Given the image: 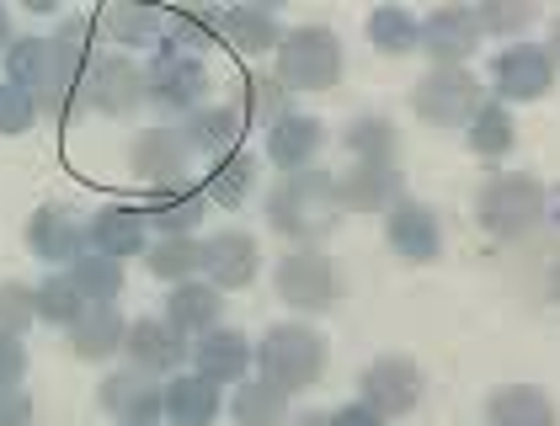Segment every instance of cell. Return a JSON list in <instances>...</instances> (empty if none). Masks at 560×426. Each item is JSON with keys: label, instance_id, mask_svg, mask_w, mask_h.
<instances>
[{"label": "cell", "instance_id": "9a60e30c", "mask_svg": "<svg viewBox=\"0 0 560 426\" xmlns=\"http://www.w3.org/2000/svg\"><path fill=\"white\" fill-rule=\"evenodd\" d=\"M385 246L400 256V261H411V267L438 261V256H443L438 209H432V203H417V198H400V203L385 213Z\"/></svg>", "mask_w": 560, "mask_h": 426}, {"label": "cell", "instance_id": "f546056e", "mask_svg": "<svg viewBox=\"0 0 560 426\" xmlns=\"http://www.w3.org/2000/svg\"><path fill=\"white\" fill-rule=\"evenodd\" d=\"M465 144H470V155H480V161H502V155H513V144H517L513 107H502V102H480V107L470 113V123H465Z\"/></svg>", "mask_w": 560, "mask_h": 426}, {"label": "cell", "instance_id": "5bb4252c", "mask_svg": "<svg viewBox=\"0 0 560 426\" xmlns=\"http://www.w3.org/2000/svg\"><path fill=\"white\" fill-rule=\"evenodd\" d=\"M161 394H166V383L155 379V374H144V368H113L107 379L96 383L102 411H107L118 426L161 422Z\"/></svg>", "mask_w": 560, "mask_h": 426}, {"label": "cell", "instance_id": "83f0119b", "mask_svg": "<svg viewBox=\"0 0 560 426\" xmlns=\"http://www.w3.org/2000/svg\"><path fill=\"white\" fill-rule=\"evenodd\" d=\"M203 213H209V198H203V187H161V192H150V203H144V224L155 229V235H192L198 224H203Z\"/></svg>", "mask_w": 560, "mask_h": 426}, {"label": "cell", "instance_id": "603a6c76", "mask_svg": "<svg viewBox=\"0 0 560 426\" xmlns=\"http://www.w3.org/2000/svg\"><path fill=\"white\" fill-rule=\"evenodd\" d=\"M224 315V298H219V288H209L203 277H192V283H176L172 294H166V309H161V320L172 326V331H182V336H203V331H214V326H224L219 320Z\"/></svg>", "mask_w": 560, "mask_h": 426}, {"label": "cell", "instance_id": "7402d4cb", "mask_svg": "<svg viewBox=\"0 0 560 426\" xmlns=\"http://www.w3.org/2000/svg\"><path fill=\"white\" fill-rule=\"evenodd\" d=\"M320 144H326V123L310 118V113H289V118H278V123L267 128V161L283 170V176L315 166Z\"/></svg>", "mask_w": 560, "mask_h": 426}, {"label": "cell", "instance_id": "7dc6e473", "mask_svg": "<svg viewBox=\"0 0 560 426\" xmlns=\"http://www.w3.org/2000/svg\"><path fill=\"white\" fill-rule=\"evenodd\" d=\"M283 426H331V422H326V411H300V416H289Z\"/></svg>", "mask_w": 560, "mask_h": 426}, {"label": "cell", "instance_id": "74e56055", "mask_svg": "<svg viewBox=\"0 0 560 426\" xmlns=\"http://www.w3.org/2000/svg\"><path fill=\"white\" fill-rule=\"evenodd\" d=\"M33 298H38V320H44V326H65V331H70V326L81 320V309H86V298L70 283V272L44 277V283L33 288Z\"/></svg>", "mask_w": 560, "mask_h": 426}, {"label": "cell", "instance_id": "4fadbf2b", "mask_svg": "<svg viewBox=\"0 0 560 426\" xmlns=\"http://www.w3.org/2000/svg\"><path fill=\"white\" fill-rule=\"evenodd\" d=\"M417 48L432 59V70L470 64L475 48H480V27H475L470 5H438V11H428V22H417Z\"/></svg>", "mask_w": 560, "mask_h": 426}, {"label": "cell", "instance_id": "484cf974", "mask_svg": "<svg viewBox=\"0 0 560 426\" xmlns=\"http://www.w3.org/2000/svg\"><path fill=\"white\" fill-rule=\"evenodd\" d=\"M219 38L241 54H272L283 43V22L272 5H230L219 11Z\"/></svg>", "mask_w": 560, "mask_h": 426}, {"label": "cell", "instance_id": "1f68e13d", "mask_svg": "<svg viewBox=\"0 0 560 426\" xmlns=\"http://www.w3.org/2000/svg\"><path fill=\"white\" fill-rule=\"evenodd\" d=\"M230 416H235V426H283L289 422V394L278 383H267L261 374L241 379L235 400H230Z\"/></svg>", "mask_w": 560, "mask_h": 426}, {"label": "cell", "instance_id": "4316f807", "mask_svg": "<svg viewBox=\"0 0 560 426\" xmlns=\"http://www.w3.org/2000/svg\"><path fill=\"white\" fill-rule=\"evenodd\" d=\"M219 383L198 379V374H172L166 394H161V416L172 426H214L219 416Z\"/></svg>", "mask_w": 560, "mask_h": 426}, {"label": "cell", "instance_id": "f35d334b", "mask_svg": "<svg viewBox=\"0 0 560 426\" xmlns=\"http://www.w3.org/2000/svg\"><path fill=\"white\" fill-rule=\"evenodd\" d=\"M214 38H219L214 11H166V43L161 48H176V54L198 59V48H214Z\"/></svg>", "mask_w": 560, "mask_h": 426}, {"label": "cell", "instance_id": "f1b7e54d", "mask_svg": "<svg viewBox=\"0 0 560 426\" xmlns=\"http://www.w3.org/2000/svg\"><path fill=\"white\" fill-rule=\"evenodd\" d=\"M102 33H107V43H118V54L150 48V43L166 38V11L133 5V0H113V5L102 11Z\"/></svg>", "mask_w": 560, "mask_h": 426}, {"label": "cell", "instance_id": "b9f144b4", "mask_svg": "<svg viewBox=\"0 0 560 426\" xmlns=\"http://www.w3.org/2000/svg\"><path fill=\"white\" fill-rule=\"evenodd\" d=\"M33 123H38V102H33L22 85L0 81V133L16 139V133H27Z\"/></svg>", "mask_w": 560, "mask_h": 426}, {"label": "cell", "instance_id": "ba28073f", "mask_svg": "<svg viewBox=\"0 0 560 426\" xmlns=\"http://www.w3.org/2000/svg\"><path fill=\"white\" fill-rule=\"evenodd\" d=\"M422 368L411 363V357H400V352H385V357H374L369 368H363V379H358V405H369L380 422H400V416H411L417 405H422Z\"/></svg>", "mask_w": 560, "mask_h": 426}, {"label": "cell", "instance_id": "60d3db41", "mask_svg": "<svg viewBox=\"0 0 560 426\" xmlns=\"http://www.w3.org/2000/svg\"><path fill=\"white\" fill-rule=\"evenodd\" d=\"M33 320H38V298H33V288L16 283V277H5V283H0V336H27Z\"/></svg>", "mask_w": 560, "mask_h": 426}, {"label": "cell", "instance_id": "3957f363", "mask_svg": "<svg viewBox=\"0 0 560 426\" xmlns=\"http://www.w3.org/2000/svg\"><path fill=\"white\" fill-rule=\"evenodd\" d=\"M257 368L267 383H278L283 394L315 389L326 374V336L304 320H278L267 326V336L257 341Z\"/></svg>", "mask_w": 560, "mask_h": 426}, {"label": "cell", "instance_id": "ac0fdd59", "mask_svg": "<svg viewBox=\"0 0 560 426\" xmlns=\"http://www.w3.org/2000/svg\"><path fill=\"white\" fill-rule=\"evenodd\" d=\"M192 374L209 383H241L252 374V363H257V346L246 331H235V326H214V331H203V336L192 341Z\"/></svg>", "mask_w": 560, "mask_h": 426}, {"label": "cell", "instance_id": "d6a6232c", "mask_svg": "<svg viewBox=\"0 0 560 426\" xmlns=\"http://www.w3.org/2000/svg\"><path fill=\"white\" fill-rule=\"evenodd\" d=\"M252 192H257V155H246V150L214 161V176L203 181V198H214L219 209H241V203H252Z\"/></svg>", "mask_w": 560, "mask_h": 426}, {"label": "cell", "instance_id": "7c38bea8", "mask_svg": "<svg viewBox=\"0 0 560 426\" xmlns=\"http://www.w3.org/2000/svg\"><path fill=\"white\" fill-rule=\"evenodd\" d=\"M261 272V246L257 235H246V229H214L209 240H203V283L219 288V294H235V288H252Z\"/></svg>", "mask_w": 560, "mask_h": 426}, {"label": "cell", "instance_id": "4dcf8cb0", "mask_svg": "<svg viewBox=\"0 0 560 426\" xmlns=\"http://www.w3.org/2000/svg\"><path fill=\"white\" fill-rule=\"evenodd\" d=\"M144 267L161 277V283H192L198 272H203V246L192 240V235H155L150 246H144Z\"/></svg>", "mask_w": 560, "mask_h": 426}, {"label": "cell", "instance_id": "d590c367", "mask_svg": "<svg viewBox=\"0 0 560 426\" xmlns=\"http://www.w3.org/2000/svg\"><path fill=\"white\" fill-rule=\"evenodd\" d=\"M342 150L352 161H395V155H400V133H395L389 118L363 113V118H352V123L342 128Z\"/></svg>", "mask_w": 560, "mask_h": 426}, {"label": "cell", "instance_id": "c3c4849f", "mask_svg": "<svg viewBox=\"0 0 560 426\" xmlns=\"http://www.w3.org/2000/svg\"><path fill=\"white\" fill-rule=\"evenodd\" d=\"M5 48H11V11L0 5V54H5Z\"/></svg>", "mask_w": 560, "mask_h": 426}, {"label": "cell", "instance_id": "e575fe53", "mask_svg": "<svg viewBox=\"0 0 560 426\" xmlns=\"http://www.w3.org/2000/svg\"><path fill=\"white\" fill-rule=\"evenodd\" d=\"M65 272H70V283L81 288L86 304H113V298L124 294V261H113V256L81 251Z\"/></svg>", "mask_w": 560, "mask_h": 426}, {"label": "cell", "instance_id": "cb8c5ba5", "mask_svg": "<svg viewBox=\"0 0 560 426\" xmlns=\"http://www.w3.org/2000/svg\"><path fill=\"white\" fill-rule=\"evenodd\" d=\"M124 331H129V320L118 315V304H86L81 320L70 326V352L81 363H107L124 352Z\"/></svg>", "mask_w": 560, "mask_h": 426}, {"label": "cell", "instance_id": "6da1fadb", "mask_svg": "<svg viewBox=\"0 0 560 426\" xmlns=\"http://www.w3.org/2000/svg\"><path fill=\"white\" fill-rule=\"evenodd\" d=\"M267 224L289 240V246H320L337 224H342V203H337V181L331 170L304 166L272 181V192L261 198Z\"/></svg>", "mask_w": 560, "mask_h": 426}, {"label": "cell", "instance_id": "52a82bcc", "mask_svg": "<svg viewBox=\"0 0 560 426\" xmlns=\"http://www.w3.org/2000/svg\"><path fill=\"white\" fill-rule=\"evenodd\" d=\"M81 107L102 113V118H129L133 107L144 102V70L133 64L129 54H91L81 70Z\"/></svg>", "mask_w": 560, "mask_h": 426}, {"label": "cell", "instance_id": "ffe728a7", "mask_svg": "<svg viewBox=\"0 0 560 426\" xmlns=\"http://www.w3.org/2000/svg\"><path fill=\"white\" fill-rule=\"evenodd\" d=\"M144 246H150V224H144V209H129V203H107V209L91 213L86 251L124 261V256H144Z\"/></svg>", "mask_w": 560, "mask_h": 426}, {"label": "cell", "instance_id": "2e32d148", "mask_svg": "<svg viewBox=\"0 0 560 426\" xmlns=\"http://www.w3.org/2000/svg\"><path fill=\"white\" fill-rule=\"evenodd\" d=\"M187 161H192V150H187L182 128H139L129 144V170L139 181H150L155 192L161 187H182L187 181Z\"/></svg>", "mask_w": 560, "mask_h": 426}, {"label": "cell", "instance_id": "d6986e66", "mask_svg": "<svg viewBox=\"0 0 560 426\" xmlns=\"http://www.w3.org/2000/svg\"><path fill=\"white\" fill-rule=\"evenodd\" d=\"M27 251L38 256L44 267H70L75 256L86 251V224L65 203H44L27 218Z\"/></svg>", "mask_w": 560, "mask_h": 426}, {"label": "cell", "instance_id": "ab89813d", "mask_svg": "<svg viewBox=\"0 0 560 426\" xmlns=\"http://www.w3.org/2000/svg\"><path fill=\"white\" fill-rule=\"evenodd\" d=\"M470 16H475V27H480V38H486V33L513 38V33H523V27L534 22V5H528V0H480Z\"/></svg>", "mask_w": 560, "mask_h": 426}, {"label": "cell", "instance_id": "7bdbcfd3", "mask_svg": "<svg viewBox=\"0 0 560 426\" xmlns=\"http://www.w3.org/2000/svg\"><path fill=\"white\" fill-rule=\"evenodd\" d=\"M86 43H91V27L81 22V16H70V22H65V27L54 33V48L65 54V64H70L75 75L86 70Z\"/></svg>", "mask_w": 560, "mask_h": 426}, {"label": "cell", "instance_id": "d4e9b609", "mask_svg": "<svg viewBox=\"0 0 560 426\" xmlns=\"http://www.w3.org/2000/svg\"><path fill=\"white\" fill-rule=\"evenodd\" d=\"M480 426H556V405L534 383H502V389H491Z\"/></svg>", "mask_w": 560, "mask_h": 426}, {"label": "cell", "instance_id": "836d02e7", "mask_svg": "<svg viewBox=\"0 0 560 426\" xmlns=\"http://www.w3.org/2000/svg\"><path fill=\"white\" fill-rule=\"evenodd\" d=\"M241 113V123H257V128H272L278 118H289V91L272 81V75H241V96L230 102Z\"/></svg>", "mask_w": 560, "mask_h": 426}, {"label": "cell", "instance_id": "8d00e7d4", "mask_svg": "<svg viewBox=\"0 0 560 426\" xmlns=\"http://www.w3.org/2000/svg\"><path fill=\"white\" fill-rule=\"evenodd\" d=\"M369 43H374V54H385V59L411 54V48H417V16H411L406 5H380V11L369 16Z\"/></svg>", "mask_w": 560, "mask_h": 426}, {"label": "cell", "instance_id": "f6af8a7d", "mask_svg": "<svg viewBox=\"0 0 560 426\" xmlns=\"http://www.w3.org/2000/svg\"><path fill=\"white\" fill-rule=\"evenodd\" d=\"M0 426H33V394L27 389H0Z\"/></svg>", "mask_w": 560, "mask_h": 426}, {"label": "cell", "instance_id": "681fc988", "mask_svg": "<svg viewBox=\"0 0 560 426\" xmlns=\"http://www.w3.org/2000/svg\"><path fill=\"white\" fill-rule=\"evenodd\" d=\"M150 426H155V422H150Z\"/></svg>", "mask_w": 560, "mask_h": 426}, {"label": "cell", "instance_id": "44dd1931", "mask_svg": "<svg viewBox=\"0 0 560 426\" xmlns=\"http://www.w3.org/2000/svg\"><path fill=\"white\" fill-rule=\"evenodd\" d=\"M241 113L230 107V102H203V107H192L187 113V123H182V139H187V150L192 155H209V161H224V155H235L241 150Z\"/></svg>", "mask_w": 560, "mask_h": 426}, {"label": "cell", "instance_id": "5b68a950", "mask_svg": "<svg viewBox=\"0 0 560 426\" xmlns=\"http://www.w3.org/2000/svg\"><path fill=\"white\" fill-rule=\"evenodd\" d=\"M272 283H278V298L294 309V315H326L342 283H337V267L320 246H289L272 267Z\"/></svg>", "mask_w": 560, "mask_h": 426}, {"label": "cell", "instance_id": "9c48e42d", "mask_svg": "<svg viewBox=\"0 0 560 426\" xmlns=\"http://www.w3.org/2000/svg\"><path fill=\"white\" fill-rule=\"evenodd\" d=\"M550 85H556V59H550V48H539V43H508V48L491 59V91H497L502 107L539 102Z\"/></svg>", "mask_w": 560, "mask_h": 426}, {"label": "cell", "instance_id": "30bf717a", "mask_svg": "<svg viewBox=\"0 0 560 426\" xmlns=\"http://www.w3.org/2000/svg\"><path fill=\"white\" fill-rule=\"evenodd\" d=\"M203 96H209V70L192 54L161 48L155 64L144 70V102H155L161 113H192L203 107Z\"/></svg>", "mask_w": 560, "mask_h": 426}, {"label": "cell", "instance_id": "ee69618b", "mask_svg": "<svg viewBox=\"0 0 560 426\" xmlns=\"http://www.w3.org/2000/svg\"><path fill=\"white\" fill-rule=\"evenodd\" d=\"M27 379V341L0 336V389H22Z\"/></svg>", "mask_w": 560, "mask_h": 426}, {"label": "cell", "instance_id": "277c9868", "mask_svg": "<svg viewBox=\"0 0 560 426\" xmlns=\"http://www.w3.org/2000/svg\"><path fill=\"white\" fill-rule=\"evenodd\" d=\"M272 59H278V75L272 81L283 85L289 96L294 91H331L347 70L342 38L331 27H315V22L310 27H289L283 43L272 48Z\"/></svg>", "mask_w": 560, "mask_h": 426}, {"label": "cell", "instance_id": "bcb514c9", "mask_svg": "<svg viewBox=\"0 0 560 426\" xmlns=\"http://www.w3.org/2000/svg\"><path fill=\"white\" fill-rule=\"evenodd\" d=\"M326 422L331 426H385L369 405H358V400H352V405H337V411H326Z\"/></svg>", "mask_w": 560, "mask_h": 426}, {"label": "cell", "instance_id": "e0dca14e", "mask_svg": "<svg viewBox=\"0 0 560 426\" xmlns=\"http://www.w3.org/2000/svg\"><path fill=\"white\" fill-rule=\"evenodd\" d=\"M124 352H129V368H144V374L166 379V374H182V363H187L192 341L182 336V331H172L161 315H144V320H129V331H124Z\"/></svg>", "mask_w": 560, "mask_h": 426}, {"label": "cell", "instance_id": "7a4b0ae2", "mask_svg": "<svg viewBox=\"0 0 560 426\" xmlns=\"http://www.w3.org/2000/svg\"><path fill=\"white\" fill-rule=\"evenodd\" d=\"M550 213L545 198V181L528 176V170H497L486 176V187L475 192V224L491 235V240H523L528 229H539Z\"/></svg>", "mask_w": 560, "mask_h": 426}, {"label": "cell", "instance_id": "8992f818", "mask_svg": "<svg viewBox=\"0 0 560 426\" xmlns=\"http://www.w3.org/2000/svg\"><path fill=\"white\" fill-rule=\"evenodd\" d=\"M480 102H486V85L475 81L470 64L428 70L422 81L411 85V113H417L428 128H465Z\"/></svg>", "mask_w": 560, "mask_h": 426}, {"label": "cell", "instance_id": "8fae6325", "mask_svg": "<svg viewBox=\"0 0 560 426\" xmlns=\"http://www.w3.org/2000/svg\"><path fill=\"white\" fill-rule=\"evenodd\" d=\"M337 203L347 213H389L406 198V181L395 161H347V170H331Z\"/></svg>", "mask_w": 560, "mask_h": 426}]
</instances>
